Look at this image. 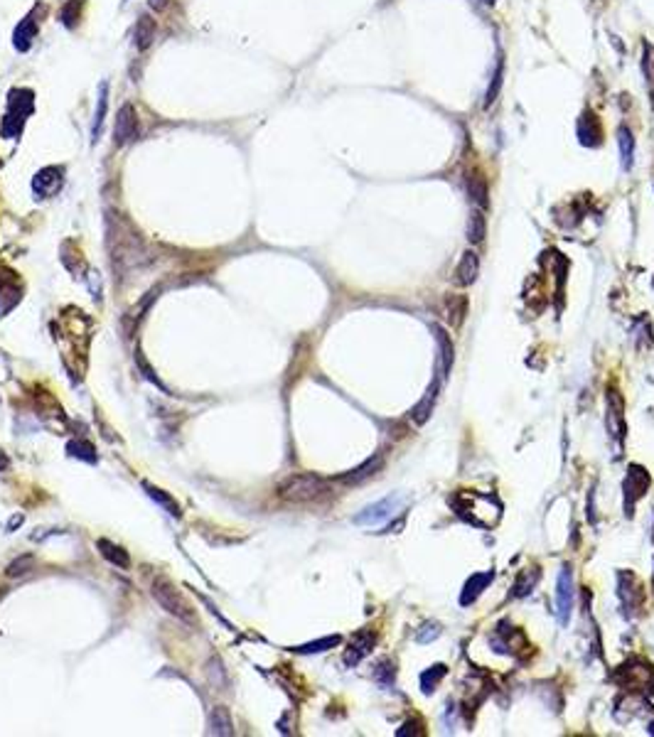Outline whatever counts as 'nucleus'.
<instances>
[{
	"label": "nucleus",
	"mask_w": 654,
	"mask_h": 737,
	"mask_svg": "<svg viewBox=\"0 0 654 737\" xmlns=\"http://www.w3.org/2000/svg\"><path fill=\"white\" fill-rule=\"evenodd\" d=\"M330 492L327 484L315 474H293L278 487V497L291 504H310Z\"/></svg>",
	"instance_id": "nucleus-1"
},
{
	"label": "nucleus",
	"mask_w": 654,
	"mask_h": 737,
	"mask_svg": "<svg viewBox=\"0 0 654 737\" xmlns=\"http://www.w3.org/2000/svg\"><path fill=\"white\" fill-rule=\"evenodd\" d=\"M32 568H35V558L22 556V558H17L15 563H10V566H8V575H10V577L25 575V573H30Z\"/></svg>",
	"instance_id": "nucleus-25"
},
{
	"label": "nucleus",
	"mask_w": 654,
	"mask_h": 737,
	"mask_svg": "<svg viewBox=\"0 0 654 737\" xmlns=\"http://www.w3.org/2000/svg\"><path fill=\"white\" fill-rule=\"evenodd\" d=\"M99 548H104V550H101V553H104V556L109 558V561L119 563L121 568H128V556H126V553H123V550H121V548H116V545H111L109 541H99Z\"/></svg>",
	"instance_id": "nucleus-24"
},
{
	"label": "nucleus",
	"mask_w": 654,
	"mask_h": 737,
	"mask_svg": "<svg viewBox=\"0 0 654 737\" xmlns=\"http://www.w3.org/2000/svg\"><path fill=\"white\" fill-rule=\"evenodd\" d=\"M649 484H652V477H649V472L642 467V465H632V467L628 470V477H625V514L632 516V506L639 502V499L647 494Z\"/></svg>",
	"instance_id": "nucleus-3"
},
{
	"label": "nucleus",
	"mask_w": 654,
	"mask_h": 737,
	"mask_svg": "<svg viewBox=\"0 0 654 737\" xmlns=\"http://www.w3.org/2000/svg\"><path fill=\"white\" fill-rule=\"evenodd\" d=\"M212 732L214 735H231L234 732V722H231V717H229L227 708L219 706L212 711Z\"/></svg>",
	"instance_id": "nucleus-19"
},
{
	"label": "nucleus",
	"mask_w": 654,
	"mask_h": 737,
	"mask_svg": "<svg viewBox=\"0 0 654 737\" xmlns=\"http://www.w3.org/2000/svg\"><path fill=\"white\" fill-rule=\"evenodd\" d=\"M153 40H155V22L151 17H140L138 25H135V42H138V47L146 49Z\"/></svg>",
	"instance_id": "nucleus-18"
},
{
	"label": "nucleus",
	"mask_w": 654,
	"mask_h": 737,
	"mask_svg": "<svg viewBox=\"0 0 654 737\" xmlns=\"http://www.w3.org/2000/svg\"><path fill=\"white\" fill-rule=\"evenodd\" d=\"M138 133V121H135V109L133 106H123L119 111V118H116V141L128 143Z\"/></svg>",
	"instance_id": "nucleus-12"
},
{
	"label": "nucleus",
	"mask_w": 654,
	"mask_h": 737,
	"mask_svg": "<svg viewBox=\"0 0 654 737\" xmlns=\"http://www.w3.org/2000/svg\"><path fill=\"white\" fill-rule=\"evenodd\" d=\"M485 231H487V226H485L482 209H475L470 214V222H467V239H470V244H480L485 239Z\"/></svg>",
	"instance_id": "nucleus-16"
},
{
	"label": "nucleus",
	"mask_w": 654,
	"mask_h": 737,
	"mask_svg": "<svg viewBox=\"0 0 654 737\" xmlns=\"http://www.w3.org/2000/svg\"><path fill=\"white\" fill-rule=\"evenodd\" d=\"M146 489H148V494H151L153 499H158V502H160V504H165L167 509H170V514H177V504H175V502H170V499H167L165 494L160 492V489H155V487H146Z\"/></svg>",
	"instance_id": "nucleus-27"
},
{
	"label": "nucleus",
	"mask_w": 654,
	"mask_h": 737,
	"mask_svg": "<svg viewBox=\"0 0 654 737\" xmlns=\"http://www.w3.org/2000/svg\"><path fill=\"white\" fill-rule=\"evenodd\" d=\"M399 494H391V497L381 499V502L372 504V506H367L364 511H359L357 516H354V524L359 526H377V524H384L386 519H391V516L399 511Z\"/></svg>",
	"instance_id": "nucleus-5"
},
{
	"label": "nucleus",
	"mask_w": 654,
	"mask_h": 737,
	"mask_svg": "<svg viewBox=\"0 0 654 737\" xmlns=\"http://www.w3.org/2000/svg\"><path fill=\"white\" fill-rule=\"evenodd\" d=\"M416 725H418V722H416V720H411V722H406V725L404 727H401V730H396V735H399V737H406V735H413V727Z\"/></svg>",
	"instance_id": "nucleus-29"
},
{
	"label": "nucleus",
	"mask_w": 654,
	"mask_h": 737,
	"mask_svg": "<svg viewBox=\"0 0 654 737\" xmlns=\"http://www.w3.org/2000/svg\"><path fill=\"white\" fill-rule=\"evenodd\" d=\"M377 678L384 681V683H391V678H394V669H391L389 661H381V664L377 666Z\"/></svg>",
	"instance_id": "nucleus-28"
},
{
	"label": "nucleus",
	"mask_w": 654,
	"mask_h": 737,
	"mask_svg": "<svg viewBox=\"0 0 654 737\" xmlns=\"http://www.w3.org/2000/svg\"><path fill=\"white\" fill-rule=\"evenodd\" d=\"M492 577H494V573H492V571H487V573H478V575H473V577H470V580L465 582V587H462V592H460V605H462V607H467V605H473L475 600H478V597L482 595V590H485V587H487L489 582H492Z\"/></svg>",
	"instance_id": "nucleus-13"
},
{
	"label": "nucleus",
	"mask_w": 654,
	"mask_h": 737,
	"mask_svg": "<svg viewBox=\"0 0 654 737\" xmlns=\"http://www.w3.org/2000/svg\"><path fill=\"white\" fill-rule=\"evenodd\" d=\"M480 3H485V6H494L497 0H480Z\"/></svg>",
	"instance_id": "nucleus-30"
},
{
	"label": "nucleus",
	"mask_w": 654,
	"mask_h": 737,
	"mask_svg": "<svg viewBox=\"0 0 654 737\" xmlns=\"http://www.w3.org/2000/svg\"><path fill=\"white\" fill-rule=\"evenodd\" d=\"M374 642H377V634H374V632H359L357 637H354V642L349 644L347 654H344V664H347V666L359 664V661H362L364 656L372 651Z\"/></svg>",
	"instance_id": "nucleus-11"
},
{
	"label": "nucleus",
	"mask_w": 654,
	"mask_h": 737,
	"mask_svg": "<svg viewBox=\"0 0 654 737\" xmlns=\"http://www.w3.org/2000/svg\"><path fill=\"white\" fill-rule=\"evenodd\" d=\"M478 275H480V258L475 251H465L460 258V263H457L455 268V275H453V281H455V286L460 288H467V286H473L475 281H478Z\"/></svg>",
	"instance_id": "nucleus-8"
},
{
	"label": "nucleus",
	"mask_w": 654,
	"mask_h": 737,
	"mask_svg": "<svg viewBox=\"0 0 654 737\" xmlns=\"http://www.w3.org/2000/svg\"><path fill=\"white\" fill-rule=\"evenodd\" d=\"M554 600H556V619H558L561 624H568V619H571V610H573V575H571V568L568 566L561 568L558 580H556Z\"/></svg>",
	"instance_id": "nucleus-4"
},
{
	"label": "nucleus",
	"mask_w": 654,
	"mask_h": 737,
	"mask_svg": "<svg viewBox=\"0 0 654 737\" xmlns=\"http://www.w3.org/2000/svg\"><path fill=\"white\" fill-rule=\"evenodd\" d=\"M438 391H441V381L433 379L431 386L426 389V394H423V398L411 408V421H413V426H426V423L431 421L433 408H436Z\"/></svg>",
	"instance_id": "nucleus-6"
},
{
	"label": "nucleus",
	"mask_w": 654,
	"mask_h": 737,
	"mask_svg": "<svg viewBox=\"0 0 654 737\" xmlns=\"http://www.w3.org/2000/svg\"><path fill=\"white\" fill-rule=\"evenodd\" d=\"M502 74H504V62H502V57H499L497 67H494V74H492V82H489V88H487V99H485V106H487V109L497 101V96H499V88H502Z\"/></svg>",
	"instance_id": "nucleus-22"
},
{
	"label": "nucleus",
	"mask_w": 654,
	"mask_h": 737,
	"mask_svg": "<svg viewBox=\"0 0 654 737\" xmlns=\"http://www.w3.org/2000/svg\"><path fill=\"white\" fill-rule=\"evenodd\" d=\"M106 106H109V86H106V84H101V94H99V111H96V118H93V125H91V138H93V141H99V138H101V130H104Z\"/></svg>",
	"instance_id": "nucleus-17"
},
{
	"label": "nucleus",
	"mask_w": 654,
	"mask_h": 737,
	"mask_svg": "<svg viewBox=\"0 0 654 737\" xmlns=\"http://www.w3.org/2000/svg\"><path fill=\"white\" fill-rule=\"evenodd\" d=\"M337 644H340V637H325V639H320V642L303 644V646H298L296 651H301V654H317V651L333 649V646H337Z\"/></svg>",
	"instance_id": "nucleus-23"
},
{
	"label": "nucleus",
	"mask_w": 654,
	"mask_h": 737,
	"mask_svg": "<svg viewBox=\"0 0 654 737\" xmlns=\"http://www.w3.org/2000/svg\"><path fill=\"white\" fill-rule=\"evenodd\" d=\"M652 580H654V575H652Z\"/></svg>",
	"instance_id": "nucleus-32"
},
{
	"label": "nucleus",
	"mask_w": 654,
	"mask_h": 737,
	"mask_svg": "<svg viewBox=\"0 0 654 737\" xmlns=\"http://www.w3.org/2000/svg\"><path fill=\"white\" fill-rule=\"evenodd\" d=\"M438 344V371H441V379L450 376L453 362H455V347H453V339L448 337V332L443 327H433Z\"/></svg>",
	"instance_id": "nucleus-7"
},
{
	"label": "nucleus",
	"mask_w": 654,
	"mask_h": 737,
	"mask_svg": "<svg viewBox=\"0 0 654 737\" xmlns=\"http://www.w3.org/2000/svg\"><path fill=\"white\" fill-rule=\"evenodd\" d=\"M441 632H443V629H441V624H438V622H426V624H423V627L418 629V634H416V639H418L420 644H431L433 639H438V637H441Z\"/></svg>",
	"instance_id": "nucleus-26"
},
{
	"label": "nucleus",
	"mask_w": 654,
	"mask_h": 737,
	"mask_svg": "<svg viewBox=\"0 0 654 737\" xmlns=\"http://www.w3.org/2000/svg\"><path fill=\"white\" fill-rule=\"evenodd\" d=\"M539 577H541V571H539V568H529V571H524L519 577H517V582H514L512 597H524V595H529V592L536 587V582H539Z\"/></svg>",
	"instance_id": "nucleus-15"
},
{
	"label": "nucleus",
	"mask_w": 654,
	"mask_h": 737,
	"mask_svg": "<svg viewBox=\"0 0 654 737\" xmlns=\"http://www.w3.org/2000/svg\"><path fill=\"white\" fill-rule=\"evenodd\" d=\"M381 467H384V455L377 452V455L369 457L364 465H359L357 470H352V472L344 474V477H340V479H342L344 484H362V482H367V479H372Z\"/></svg>",
	"instance_id": "nucleus-10"
},
{
	"label": "nucleus",
	"mask_w": 654,
	"mask_h": 737,
	"mask_svg": "<svg viewBox=\"0 0 654 737\" xmlns=\"http://www.w3.org/2000/svg\"><path fill=\"white\" fill-rule=\"evenodd\" d=\"M647 732H649V735H654V722H652V725H649V727H647Z\"/></svg>",
	"instance_id": "nucleus-31"
},
{
	"label": "nucleus",
	"mask_w": 654,
	"mask_h": 737,
	"mask_svg": "<svg viewBox=\"0 0 654 737\" xmlns=\"http://www.w3.org/2000/svg\"><path fill=\"white\" fill-rule=\"evenodd\" d=\"M446 674H448V669L443 664H436V666H431L428 671H423V674H420V688H423V693H433L436 683Z\"/></svg>",
	"instance_id": "nucleus-20"
},
{
	"label": "nucleus",
	"mask_w": 654,
	"mask_h": 737,
	"mask_svg": "<svg viewBox=\"0 0 654 737\" xmlns=\"http://www.w3.org/2000/svg\"><path fill=\"white\" fill-rule=\"evenodd\" d=\"M467 192H470V199L478 204V209L487 207V185H485L482 177H473L467 185Z\"/></svg>",
	"instance_id": "nucleus-21"
},
{
	"label": "nucleus",
	"mask_w": 654,
	"mask_h": 737,
	"mask_svg": "<svg viewBox=\"0 0 654 737\" xmlns=\"http://www.w3.org/2000/svg\"><path fill=\"white\" fill-rule=\"evenodd\" d=\"M618 146H620L623 170H630V167H632V157H634V138H632V130H630L628 125H620L618 128Z\"/></svg>",
	"instance_id": "nucleus-14"
},
{
	"label": "nucleus",
	"mask_w": 654,
	"mask_h": 737,
	"mask_svg": "<svg viewBox=\"0 0 654 737\" xmlns=\"http://www.w3.org/2000/svg\"><path fill=\"white\" fill-rule=\"evenodd\" d=\"M607 426H610L613 435H618V440L623 442V437H625V418H623V398H620L618 389L607 391Z\"/></svg>",
	"instance_id": "nucleus-9"
},
{
	"label": "nucleus",
	"mask_w": 654,
	"mask_h": 737,
	"mask_svg": "<svg viewBox=\"0 0 654 737\" xmlns=\"http://www.w3.org/2000/svg\"><path fill=\"white\" fill-rule=\"evenodd\" d=\"M153 597H155L158 603H160L162 610H167V612L172 614V617L182 619L185 624H197V617H195L192 607L187 605V600L180 595V592L175 590V587L170 585V582L165 580V577H155L153 580Z\"/></svg>",
	"instance_id": "nucleus-2"
}]
</instances>
